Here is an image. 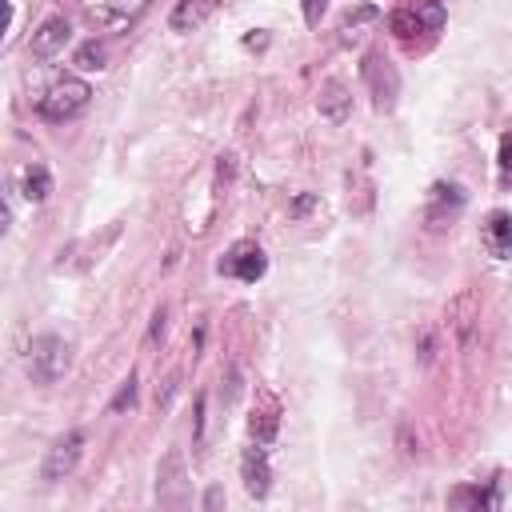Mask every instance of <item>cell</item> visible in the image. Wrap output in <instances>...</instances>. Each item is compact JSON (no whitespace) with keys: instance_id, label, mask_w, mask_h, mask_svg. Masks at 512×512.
Returning <instances> with one entry per match:
<instances>
[{"instance_id":"cell-19","label":"cell","mask_w":512,"mask_h":512,"mask_svg":"<svg viewBox=\"0 0 512 512\" xmlns=\"http://www.w3.org/2000/svg\"><path fill=\"white\" fill-rule=\"evenodd\" d=\"M136 404V376H128L124 384H120V392H116V400H112V412H124V408H132Z\"/></svg>"},{"instance_id":"cell-10","label":"cell","mask_w":512,"mask_h":512,"mask_svg":"<svg viewBox=\"0 0 512 512\" xmlns=\"http://www.w3.org/2000/svg\"><path fill=\"white\" fill-rule=\"evenodd\" d=\"M480 240L492 256H512V212H488L480 224Z\"/></svg>"},{"instance_id":"cell-24","label":"cell","mask_w":512,"mask_h":512,"mask_svg":"<svg viewBox=\"0 0 512 512\" xmlns=\"http://www.w3.org/2000/svg\"><path fill=\"white\" fill-rule=\"evenodd\" d=\"M244 44H248V48H264V44H268V36H264V32H260V36H248V40H244Z\"/></svg>"},{"instance_id":"cell-18","label":"cell","mask_w":512,"mask_h":512,"mask_svg":"<svg viewBox=\"0 0 512 512\" xmlns=\"http://www.w3.org/2000/svg\"><path fill=\"white\" fill-rule=\"evenodd\" d=\"M76 64L80 68H104V48L92 40V44H84L80 52H76Z\"/></svg>"},{"instance_id":"cell-21","label":"cell","mask_w":512,"mask_h":512,"mask_svg":"<svg viewBox=\"0 0 512 512\" xmlns=\"http://www.w3.org/2000/svg\"><path fill=\"white\" fill-rule=\"evenodd\" d=\"M324 8H328V0H304V24H308V28H316V24H320V16H324Z\"/></svg>"},{"instance_id":"cell-8","label":"cell","mask_w":512,"mask_h":512,"mask_svg":"<svg viewBox=\"0 0 512 512\" xmlns=\"http://www.w3.org/2000/svg\"><path fill=\"white\" fill-rule=\"evenodd\" d=\"M240 480H244V492L248 496H268V484H272V468H268V452L264 444L252 440V448H244L240 456Z\"/></svg>"},{"instance_id":"cell-7","label":"cell","mask_w":512,"mask_h":512,"mask_svg":"<svg viewBox=\"0 0 512 512\" xmlns=\"http://www.w3.org/2000/svg\"><path fill=\"white\" fill-rule=\"evenodd\" d=\"M80 452H84V432H80V428L64 432L60 440H52V448H48V456H44L40 476H44V480H64V476L80 464Z\"/></svg>"},{"instance_id":"cell-9","label":"cell","mask_w":512,"mask_h":512,"mask_svg":"<svg viewBox=\"0 0 512 512\" xmlns=\"http://www.w3.org/2000/svg\"><path fill=\"white\" fill-rule=\"evenodd\" d=\"M72 40V24L64 16H48L36 32H32V56L40 60H52L56 52H64V44Z\"/></svg>"},{"instance_id":"cell-12","label":"cell","mask_w":512,"mask_h":512,"mask_svg":"<svg viewBox=\"0 0 512 512\" xmlns=\"http://www.w3.org/2000/svg\"><path fill=\"white\" fill-rule=\"evenodd\" d=\"M276 428H280V404L272 396H264V408H256L252 420H248V432H252L256 444H268L276 436Z\"/></svg>"},{"instance_id":"cell-15","label":"cell","mask_w":512,"mask_h":512,"mask_svg":"<svg viewBox=\"0 0 512 512\" xmlns=\"http://www.w3.org/2000/svg\"><path fill=\"white\" fill-rule=\"evenodd\" d=\"M20 192H24V200H32V204L48 200V192H52V172H48L44 164H28V168H24V180H20Z\"/></svg>"},{"instance_id":"cell-2","label":"cell","mask_w":512,"mask_h":512,"mask_svg":"<svg viewBox=\"0 0 512 512\" xmlns=\"http://www.w3.org/2000/svg\"><path fill=\"white\" fill-rule=\"evenodd\" d=\"M72 348H68V340H60V336H36L32 344H28V376L36 380V384H56L64 372H68V356Z\"/></svg>"},{"instance_id":"cell-23","label":"cell","mask_w":512,"mask_h":512,"mask_svg":"<svg viewBox=\"0 0 512 512\" xmlns=\"http://www.w3.org/2000/svg\"><path fill=\"white\" fill-rule=\"evenodd\" d=\"M220 500H224V492H220V488H208V496H204V508H220Z\"/></svg>"},{"instance_id":"cell-17","label":"cell","mask_w":512,"mask_h":512,"mask_svg":"<svg viewBox=\"0 0 512 512\" xmlns=\"http://www.w3.org/2000/svg\"><path fill=\"white\" fill-rule=\"evenodd\" d=\"M412 12H416V20L424 24L428 36L444 28V4L440 0H412Z\"/></svg>"},{"instance_id":"cell-16","label":"cell","mask_w":512,"mask_h":512,"mask_svg":"<svg viewBox=\"0 0 512 512\" xmlns=\"http://www.w3.org/2000/svg\"><path fill=\"white\" fill-rule=\"evenodd\" d=\"M388 28H392V36H396V40H412V36H420V32H424V24L416 20L412 4H404V8H392V16H388Z\"/></svg>"},{"instance_id":"cell-1","label":"cell","mask_w":512,"mask_h":512,"mask_svg":"<svg viewBox=\"0 0 512 512\" xmlns=\"http://www.w3.org/2000/svg\"><path fill=\"white\" fill-rule=\"evenodd\" d=\"M88 96H92V88L84 84V80H76V76H64V80H56L40 100H36V112L44 116V120H72V116H80L84 108H88Z\"/></svg>"},{"instance_id":"cell-5","label":"cell","mask_w":512,"mask_h":512,"mask_svg":"<svg viewBox=\"0 0 512 512\" xmlns=\"http://www.w3.org/2000/svg\"><path fill=\"white\" fill-rule=\"evenodd\" d=\"M360 72H364V84H368V92H372V104H376L380 112H388V108L396 104V92H400V76H396V68H392L380 52H368Z\"/></svg>"},{"instance_id":"cell-3","label":"cell","mask_w":512,"mask_h":512,"mask_svg":"<svg viewBox=\"0 0 512 512\" xmlns=\"http://www.w3.org/2000/svg\"><path fill=\"white\" fill-rule=\"evenodd\" d=\"M464 204H468V196H464V188L460 184H432L428 188V204H424V224H428V232H444L448 224H456V216L464 212Z\"/></svg>"},{"instance_id":"cell-11","label":"cell","mask_w":512,"mask_h":512,"mask_svg":"<svg viewBox=\"0 0 512 512\" xmlns=\"http://www.w3.org/2000/svg\"><path fill=\"white\" fill-rule=\"evenodd\" d=\"M316 104H320V116H328V120L340 124V120L348 116V108H352V96H348V88H344L340 80H328V84L320 88V100H316Z\"/></svg>"},{"instance_id":"cell-6","label":"cell","mask_w":512,"mask_h":512,"mask_svg":"<svg viewBox=\"0 0 512 512\" xmlns=\"http://www.w3.org/2000/svg\"><path fill=\"white\" fill-rule=\"evenodd\" d=\"M156 500L164 508H184L188 504V472H184V456L168 452L156 468Z\"/></svg>"},{"instance_id":"cell-22","label":"cell","mask_w":512,"mask_h":512,"mask_svg":"<svg viewBox=\"0 0 512 512\" xmlns=\"http://www.w3.org/2000/svg\"><path fill=\"white\" fill-rule=\"evenodd\" d=\"M164 320H168V312H164V308H156V316H152V332H148V340H160V336H164Z\"/></svg>"},{"instance_id":"cell-14","label":"cell","mask_w":512,"mask_h":512,"mask_svg":"<svg viewBox=\"0 0 512 512\" xmlns=\"http://www.w3.org/2000/svg\"><path fill=\"white\" fill-rule=\"evenodd\" d=\"M496 484H468V488H456L452 496H448V504L452 508H496Z\"/></svg>"},{"instance_id":"cell-13","label":"cell","mask_w":512,"mask_h":512,"mask_svg":"<svg viewBox=\"0 0 512 512\" xmlns=\"http://www.w3.org/2000/svg\"><path fill=\"white\" fill-rule=\"evenodd\" d=\"M216 8V0H180L176 4V12H172V32H192L196 24H204L208 20V12Z\"/></svg>"},{"instance_id":"cell-20","label":"cell","mask_w":512,"mask_h":512,"mask_svg":"<svg viewBox=\"0 0 512 512\" xmlns=\"http://www.w3.org/2000/svg\"><path fill=\"white\" fill-rule=\"evenodd\" d=\"M500 176L512 188V136H504V144H500Z\"/></svg>"},{"instance_id":"cell-4","label":"cell","mask_w":512,"mask_h":512,"mask_svg":"<svg viewBox=\"0 0 512 512\" xmlns=\"http://www.w3.org/2000/svg\"><path fill=\"white\" fill-rule=\"evenodd\" d=\"M216 272H220V276H236V280H244V284H256V280L268 272V256H264L252 240H236V244L220 256Z\"/></svg>"}]
</instances>
